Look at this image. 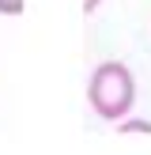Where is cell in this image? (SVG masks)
Wrapping results in <instances>:
<instances>
[{
    "instance_id": "1",
    "label": "cell",
    "mask_w": 151,
    "mask_h": 155,
    "mask_svg": "<svg viewBox=\"0 0 151 155\" xmlns=\"http://www.w3.org/2000/svg\"><path fill=\"white\" fill-rule=\"evenodd\" d=\"M87 102L102 121H125L136 102V80L128 72V64L102 61L87 80Z\"/></svg>"
},
{
    "instance_id": "3",
    "label": "cell",
    "mask_w": 151,
    "mask_h": 155,
    "mask_svg": "<svg viewBox=\"0 0 151 155\" xmlns=\"http://www.w3.org/2000/svg\"><path fill=\"white\" fill-rule=\"evenodd\" d=\"M121 133H151V121H125Z\"/></svg>"
},
{
    "instance_id": "2",
    "label": "cell",
    "mask_w": 151,
    "mask_h": 155,
    "mask_svg": "<svg viewBox=\"0 0 151 155\" xmlns=\"http://www.w3.org/2000/svg\"><path fill=\"white\" fill-rule=\"evenodd\" d=\"M27 0H0V15H23Z\"/></svg>"
},
{
    "instance_id": "4",
    "label": "cell",
    "mask_w": 151,
    "mask_h": 155,
    "mask_svg": "<svg viewBox=\"0 0 151 155\" xmlns=\"http://www.w3.org/2000/svg\"><path fill=\"white\" fill-rule=\"evenodd\" d=\"M98 4H102V0H83V15H95Z\"/></svg>"
}]
</instances>
